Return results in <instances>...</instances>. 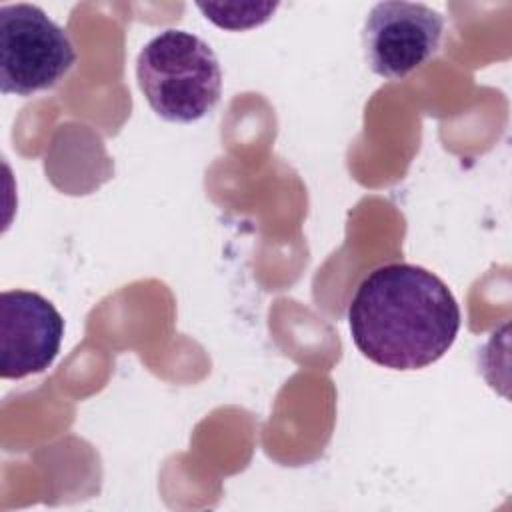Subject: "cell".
<instances>
[{
    "label": "cell",
    "instance_id": "6da1fadb",
    "mask_svg": "<svg viewBox=\"0 0 512 512\" xmlns=\"http://www.w3.org/2000/svg\"><path fill=\"white\" fill-rule=\"evenodd\" d=\"M356 348L392 370H418L440 360L460 330L450 288L430 270L392 262L372 270L348 306Z\"/></svg>",
    "mask_w": 512,
    "mask_h": 512
},
{
    "label": "cell",
    "instance_id": "7a4b0ae2",
    "mask_svg": "<svg viewBox=\"0 0 512 512\" xmlns=\"http://www.w3.org/2000/svg\"><path fill=\"white\" fill-rule=\"evenodd\" d=\"M138 86L150 108L168 122L190 124L220 100L222 70L214 50L196 34L168 28L136 58Z\"/></svg>",
    "mask_w": 512,
    "mask_h": 512
},
{
    "label": "cell",
    "instance_id": "3957f363",
    "mask_svg": "<svg viewBox=\"0 0 512 512\" xmlns=\"http://www.w3.org/2000/svg\"><path fill=\"white\" fill-rule=\"evenodd\" d=\"M76 64L66 30L34 4L0 8V88L2 94L32 96L54 88Z\"/></svg>",
    "mask_w": 512,
    "mask_h": 512
},
{
    "label": "cell",
    "instance_id": "277c9868",
    "mask_svg": "<svg viewBox=\"0 0 512 512\" xmlns=\"http://www.w3.org/2000/svg\"><path fill=\"white\" fill-rule=\"evenodd\" d=\"M444 18L420 2H378L362 30L370 70L388 80H402L430 60L442 40Z\"/></svg>",
    "mask_w": 512,
    "mask_h": 512
},
{
    "label": "cell",
    "instance_id": "5b68a950",
    "mask_svg": "<svg viewBox=\"0 0 512 512\" xmlns=\"http://www.w3.org/2000/svg\"><path fill=\"white\" fill-rule=\"evenodd\" d=\"M64 320L50 300L28 290L0 294V374L20 380L44 372L60 352Z\"/></svg>",
    "mask_w": 512,
    "mask_h": 512
},
{
    "label": "cell",
    "instance_id": "8992f818",
    "mask_svg": "<svg viewBox=\"0 0 512 512\" xmlns=\"http://www.w3.org/2000/svg\"><path fill=\"white\" fill-rule=\"evenodd\" d=\"M198 8L220 28L246 30L270 20L278 4H198Z\"/></svg>",
    "mask_w": 512,
    "mask_h": 512
}]
</instances>
